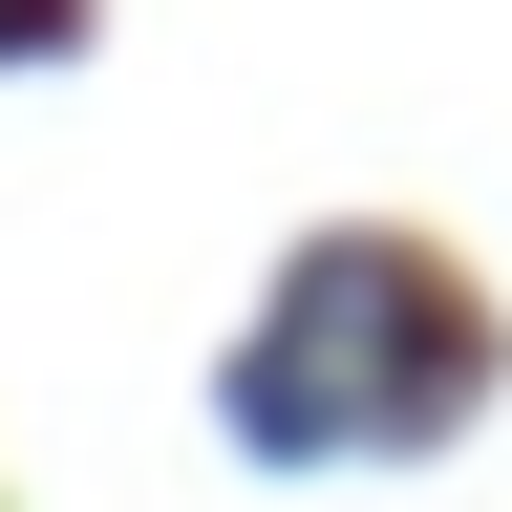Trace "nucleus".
I'll list each match as a JSON object with an SVG mask.
<instances>
[{
    "mask_svg": "<svg viewBox=\"0 0 512 512\" xmlns=\"http://www.w3.org/2000/svg\"><path fill=\"white\" fill-rule=\"evenodd\" d=\"M470 363L448 342V299L406 278L384 235H320L278 299H256V342H235V427L256 448H384V427H427V384Z\"/></svg>",
    "mask_w": 512,
    "mask_h": 512,
    "instance_id": "obj_1",
    "label": "nucleus"
},
{
    "mask_svg": "<svg viewBox=\"0 0 512 512\" xmlns=\"http://www.w3.org/2000/svg\"><path fill=\"white\" fill-rule=\"evenodd\" d=\"M22 22H43V0H0V43H22Z\"/></svg>",
    "mask_w": 512,
    "mask_h": 512,
    "instance_id": "obj_2",
    "label": "nucleus"
}]
</instances>
